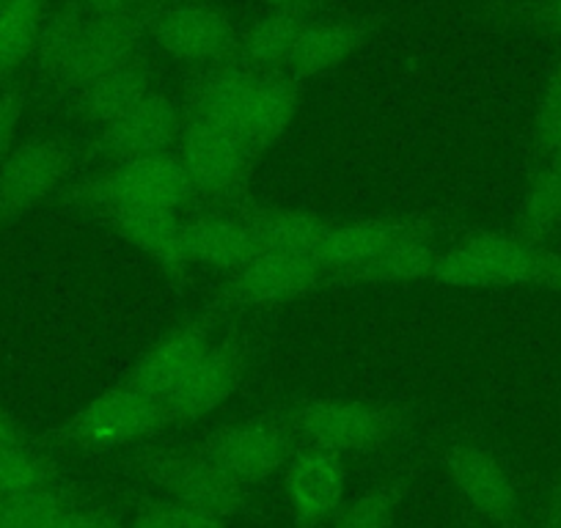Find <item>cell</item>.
Wrapping results in <instances>:
<instances>
[{
	"instance_id": "6da1fadb",
	"label": "cell",
	"mask_w": 561,
	"mask_h": 528,
	"mask_svg": "<svg viewBox=\"0 0 561 528\" xmlns=\"http://www.w3.org/2000/svg\"><path fill=\"white\" fill-rule=\"evenodd\" d=\"M300 96V80L293 74L256 72L237 58L204 69L187 89L182 111L226 129L259 158L284 138Z\"/></svg>"
},
{
	"instance_id": "7a4b0ae2",
	"label": "cell",
	"mask_w": 561,
	"mask_h": 528,
	"mask_svg": "<svg viewBox=\"0 0 561 528\" xmlns=\"http://www.w3.org/2000/svg\"><path fill=\"white\" fill-rule=\"evenodd\" d=\"M433 282L460 289L542 287L561 292V253L515 231H473L438 253Z\"/></svg>"
},
{
	"instance_id": "3957f363",
	"label": "cell",
	"mask_w": 561,
	"mask_h": 528,
	"mask_svg": "<svg viewBox=\"0 0 561 528\" xmlns=\"http://www.w3.org/2000/svg\"><path fill=\"white\" fill-rule=\"evenodd\" d=\"M193 198L176 152L147 154L111 163L105 171L83 182H75L64 202L69 207L89 213H113V209H176Z\"/></svg>"
},
{
	"instance_id": "277c9868",
	"label": "cell",
	"mask_w": 561,
	"mask_h": 528,
	"mask_svg": "<svg viewBox=\"0 0 561 528\" xmlns=\"http://www.w3.org/2000/svg\"><path fill=\"white\" fill-rule=\"evenodd\" d=\"M182 116L185 118L174 152L185 169L193 196H202L220 207L240 209L245 202L253 163L259 158L213 122L187 116L185 111Z\"/></svg>"
},
{
	"instance_id": "5b68a950",
	"label": "cell",
	"mask_w": 561,
	"mask_h": 528,
	"mask_svg": "<svg viewBox=\"0 0 561 528\" xmlns=\"http://www.w3.org/2000/svg\"><path fill=\"white\" fill-rule=\"evenodd\" d=\"M295 440L314 449L355 455L382 449L397 433V416L388 408L355 400H311L280 416Z\"/></svg>"
},
{
	"instance_id": "8992f818",
	"label": "cell",
	"mask_w": 561,
	"mask_h": 528,
	"mask_svg": "<svg viewBox=\"0 0 561 528\" xmlns=\"http://www.w3.org/2000/svg\"><path fill=\"white\" fill-rule=\"evenodd\" d=\"M169 422L171 416L163 402L127 382H118L75 413L64 424L61 435L69 444L85 449H118L133 440L149 438Z\"/></svg>"
},
{
	"instance_id": "52a82bcc",
	"label": "cell",
	"mask_w": 561,
	"mask_h": 528,
	"mask_svg": "<svg viewBox=\"0 0 561 528\" xmlns=\"http://www.w3.org/2000/svg\"><path fill=\"white\" fill-rule=\"evenodd\" d=\"M154 45L187 67H218L234 61L240 53L234 23L229 14L209 3H174L158 7L147 23Z\"/></svg>"
},
{
	"instance_id": "ba28073f",
	"label": "cell",
	"mask_w": 561,
	"mask_h": 528,
	"mask_svg": "<svg viewBox=\"0 0 561 528\" xmlns=\"http://www.w3.org/2000/svg\"><path fill=\"white\" fill-rule=\"evenodd\" d=\"M140 473L152 479L171 501L202 509L213 517H229L245 506L248 484L215 466L202 451H149L138 457Z\"/></svg>"
},
{
	"instance_id": "9c48e42d",
	"label": "cell",
	"mask_w": 561,
	"mask_h": 528,
	"mask_svg": "<svg viewBox=\"0 0 561 528\" xmlns=\"http://www.w3.org/2000/svg\"><path fill=\"white\" fill-rule=\"evenodd\" d=\"M198 451L237 482L253 484L287 466L295 455V435L280 416L253 418L218 429L198 446Z\"/></svg>"
},
{
	"instance_id": "30bf717a",
	"label": "cell",
	"mask_w": 561,
	"mask_h": 528,
	"mask_svg": "<svg viewBox=\"0 0 561 528\" xmlns=\"http://www.w3.org/2000/svg\"><path fill=\"white\" fill-rule=\"evenodd\" d=\"M325 282L331 278L314 256L259 251L240 271L229 273L218 300L224 306H278L314 292Z\"/></svg>"
},
{
	"instance_id": "8fae6325",
	"label": "cell",
	"mask_w": 561,
	"mask_h": 528,
	"mask_svg": "<svg viewBox=\"0 0 561 528\" xmlns=\"http://www.w3.org/2000/svg\"><path fill=\"white\" fill-rule=\"evenodd\" d=\"M435 223L421 218H360L342 223L331 220L314 259L325 267L328 278L339 282L344 273L371 262L399 242L435 240Z\"/></svg>"
},
{
	"instance_id": "7c38bea8",
	"label": "cell",
	"mask_w": 561,
	"mask_h": 528,
	"mask_svg": "<svg viewBox=\"0 0 561 528\" xmlns=\"http://www.w3.org/2000/svg\"><path fill=\"white\" fill-rule=\"evenodd\" d=\"M182 105L163 91H152L147 100L124 113L122 118L100 127L94 152L111 163L147 154L174 152L182 133Z\"/></svg>"
},
{
	"instance_id": "4fadbf2b",
	"label": "cell",
	"mask_w": 561,
	"mask_h": 528,
	"mask_svg": "<svg viewBox=\"0 0 561 528\" xmlns=\"http://www.w3.org/2000/svg\"><path fill=\"white\" fill-rule=\"evenodd\" d=\"M152 12L154 7L144 3V7L124 14V18H91L78 50L69 58L67 69H64L61 78L56 80V85H61L69 94H78V91L83 89V85H89L91 80L102 78V74L135 61V58H138V45L140 39H144V34H147V23L149 18H152Z\"/></svg>"
},
{
	"instance_id": "5bb4252c",
	"label": "cell",
	"mask_w": 561,
	"mask_h": 528,
	"mask_svg": "<svg viewBox=\"0 0 561 528\" xmlns=\"http://www.w3.org/2000/svg\"><path fill=\"white\" fill-rule=\"evenodd\" d=\"M69 152L56 138H31L12 149L0 165V220L39 207L61 187Z\"/></svg>"
},
{
	"instance_id": "9a60e30c",
	"label": "cell",
	"mask_w": 561,
	"mask_h": 528,
	"mask_svg": "<svg viewBox=\"0 0 561 528\" xmlns=\"http://www.w3.org/2000/svg\"><path fill=\"white\" fill-rule=\"evenodd\" d=\"M347 490L342 455L304 446L284 466V493L300 526H320L339 515Z\"/></svg>"
},
{
	"instance_id": "2e32d148",
	"label": "cell",
	"mask_w": 561,
	"mask_h": 528,
	"mask_svg": "<svg viewBox=\"0 0 561 528\" xmlns=\"http://www.w3.org/2000/svg\"><path fill=\"white\" fill-rule=\"evenodd\" d=\"M213 347V317H198L187 325L176 328L169 336L140 355L138 364L124 375L122 382L165 402L171 391L191 375L193 366Z\"/></svg>"
},
{
	"instance_id": "e0dca14e",
	"label": "cell",
	"mask_w": 561,
	"mask_h": 528,
	"mask_svg": "<svg viewBox=\"0 0 561 528\" xmlns=\"http://www.w3.org/2000/svg\"><path fill=\"white\" fill-rule=\"evenodd\" d=\"M245 375V353L231 342H213L191 375L165 397L171 422H193L218 411Z\"/></svg>"
},
{
	"instance_id": "ac0fdd59",
	"label": "cell",
	"mask_w": 561,
	"mask_h": 528,
	"mask_svg": "<svg viewBox=\"0 0 561 528\" xmlns=\"http://www.w3.org/2000/svg\"><path fill=\"white\" fill-rule=\"evenodd\" d=\"M446 473L473 512L493 523L517 515V490L499 457L477 444H457L446 455Z\"/></svg>"
},
{
	"instance_id": "d6986e66",
	"label": "cell",
	"mask_w": 561,
	"mask_h": 528,
	"mask_svg": "<svg viewBox=\"0 0 561 528\" xmlns=\"http://www.w3.org/2000/svg\"><path fill=\"white\" fill-rule=\"evenodd\" d=\"M187 264L234 273L259 253L256 237L240 213L202 215L182 226Z\"/></svg>"
},
{
	"instance_id": "ffe728a7",
	"label": "cell",
	"mask_w": 561,
	"mask_h": 528,
	"mask_svg": "<svg viewBox=\"0 0 561 528\" xmlns=\"http://www.w3.org/2000/svg\"><path fill=\"white\" fill-rule=\"evenodd\" d=\"M102 218L118 231L122 240L152 256L171 278H185L191 267L182 240L185 220L176 215V209H113Z\"/></svg>"
},
{
	"instance_id": "44dd1931",
	"label": "cell",
	"mask_w": 561,
	"mask_h": 528,
	"mask_svg": "<svg viewBox=\"0 0 561 528\" xmlns=\"http://www.w3.org/2000/svg\"><path fill=\"white\" fill-rule=\"evenodd\" d=\"M152 83V69H147V64H140L135 58V61L113 69L102 78L91 80L78 94H72L75 107H78L85 122L96 124V127H107V124L122 118L124 113H129L135 105L147 100L154 91Z\"/></svg>"
},
{
	"instance_id": "7402d4cb",
	"label": "cell",
	"mask_w": 561,
	"mask_h": 528,
	"mask_svg": "<svg viewBox=\"0 0 561 528\" xmlns=\"http://www.w3.org/2000/svg\"><path fill=\"white\" fill-rule=\"evenodd\" d=\"M237 213L245 218L256 237L259 251L273 253H298V256H314L317 245L325 237L331 218L304 213V209H278V207H240Z\"/></svg>"
},
{
	"instance_id": "603a6c76",
	"label": "cell",
	"mask_w": 561,
	"mask_h": 528,
	"mask_svg": "<svg viewBox=\"0 0 561 528\" xmlns=\"http://www.w3.org/2000/svg\"><path fill=\"white\" fill-rule=\"evenodd\" d=\"M309 23L311 20L295 18V14L267 12L245 31L237 58L248 69H256V72L284 74V69L293 67L300 36H304Z\"/></svg>"
},
{
	"instance_id": "cb8c5ba5",
	"label": "cell",
	"mask_w": 561,
	"mask_h": 528,
	"mask_svg": "<svg viewBox=\"0 0 561 528\" xmlns=\"http://www.w3.org/2000/svg\"><path fill=\"white\" fill-rule=\"evenodd\" d=\"M366 42V31L358 23L347 20H311L300 36L298 53L293 58L295 80H309L317 74H325L347 61L355 50Z\"/></svg>"
},
{
	"instance_id": "d4e9b609",
	"label": "cell",
	"mask_w": 561,
	"mask_h": 528,
	"mask_svg": "<svg viewBox=\"0 0 561 528\" xmlns=\"http://www.w3.org/2000/svg\"><path fill=\"white\" fill-rule=\"evenodd\" d=\"M438 248L435 240H408L388 248L386 253L371 262L360 264L355 271L344 273L339 282L360 284H421L433 282L435 264H438Z\"/></svg>"
},
{
	"instance_id": "484cf974",
	"label": "cell",
	"mask_w": 561,
	"mask_h": 528,
	"mask_svg": "<svg viewBox=\"0 0 561 528\" xmlns=\"http://www.w3.org/2000/svg\"><path fill=\"white\" fill-rule=\"evenodd\" d=\"M561 229V174L548 163H539L523 191L515 218V234L545 245Z\"/></svg>"
},
{
	"instance_id": "4316f807",
	"label": "cell",
	"mask_w": 561,
	"mask_h": 528,
	"mask_svg": "<svg viewBox=\"0 0 561 528\" xmlns=\"http://www.w3.org/2000/svg\"><path fill=\"white\" fill-rule=\"evenodd\" d=\"M45 20V0H0V74L36 56Z\"/></svg>"
},
{
	"instance_id": "83f0119b",
	"label": "cell",
	"mask_w": 561,
	"mask_h": 528,
	"mask_svg": "<svg viewBox=\"0 0 561 528\" xmlns=\"http://www.w3.org/2000/svg\"><path fill=\"white\" fill-rule=\"evenodd\" d=\"M50 462L25 446H9L0 451V495H31L56 487Z\"/></svg>"
},
{
	"instance_id": "f1b7e54d",
	"label": "cell",
	"mask_w": 561,
	"mask_h": 528,
	"mask_svg": "<svg viewBox=\"0 0 561 528\" xmlns=\"http://www.w3.org/2000/svg\"><path fill=\"white\" fill-rule=\"evenodd\" d=\"M531 144L539 163L548 160L561 144V61L550 69L542 94H539L531 124Z\"/></svg>"
},
{
	"instance_id": "f546056e",
	"label": "cell",
	"mask_w": 561,
	"mask_h": 528,
	"mask_svg": "<svg viewBox=\"0 0 561 528\" xmlns=\"http://www.w3.org/2000/svg\"><path fill=\"white\" fill-rule=\"evenodd\" d=\"M64 506L69 498L58 484L31 495H0V528H36Z\"/></svg>"
},
{
	"instance_id": "4dcf8cb0",
	"label": "cell",
	"mask_w": 561,
	"mask_h": 528,
	"mask_svg": "<svg viewBox=\"0 0 561 528\" xmlns=\"http://www.w3.org/2000/svg\"><path fill=\"white\" fill-rule=\"evenodd\" d=\"M399 504V490L380 484L360 493L353 504L339 509L333 528H391Z\"/></svg>"
},
{
	"instance_id": "1f68e13d",
	"label": "cell",
	"mask_w": 561,
	"mask_h": 528,
	"mask_svg": "<svg viewBox=\"0 0 561 528\" xmlns=\"http://www.w3.org/2000/svg\"><path fill=\"white\" fill-rule=\"evenodd\" d=\"M129 528H220V517L169 498L147 506Z\"/></svg>"
},
{
	"instance_id": "d6a6232c",
	"label": "cell",
	"mask_w": 561,
	"mask_h": 528,
	"mask_svg": "<svg viewBox=\"0 0 561 528\" xmlns=\"http://www.w3.org/2000/svg\"><path fill=\"white\" fill-rule=\"evenodd\" d=\"M20 118H23V96L14 91L0 94V165L12 154Z\"/></svg>"
},
{
	"instance_id": "836d02e7",
	"label": "cell",
	"mask_w": 561,
	"mask_h": 528,
	"mask_svg": "<svg viewBox=\"0 0 561 528\" xmlns=\"http://www.w3.org/2000/svg\"><path fill=\"white\" fill-rule=\"evenodd\" d=\"M36 528H122L116 520L105 515H96V512H80L72 504L58 509L56 515L47 517L42 526Z\"/></svg>"
},
{
	"instance_id": "e575fe53",
	"label": "cell",
	"mask_w": 561,
	"mask_h": 528,
	"mask_svg": "<svg viewBox=\"0 0 561 528\" xmlns=\"http://www.w3.org/2000/svg\"><path fill=\"white\" fill-rule=\"evenodd\" d=\"M147 3V0H80V7L94 20H113L135 12Z\"/></svg>"
},
{
	"instance_id": "d590c367",
	"label": "cell",
	"mask_w": 561,
	"mask_h": 528,
	"mask_svg": "<svg viewBox=\"0 0 561 528\" xmlns=\"http://www.w3.org/2000/svg\"><path fill=\"white\" fill-rule=\"evenodd\" d=\"M264 7L270 12H280V14H295V18H306L314 20L317 14L322 12V0H262Z\"/></svg>"
},
{
	"instance_id": "8d00e7d4",
	"label": "cell",
	"mask_w": 561,
	"mask_h": 528,
	"mask_svg": "<svg viewBox=\"0 0 561 528\" xmlns=\"http://www.w3.org/2000/svg\"><path fill=\"white\" fill-rule=\"evenodd\" d=\"M531 23L561 36V0H539L531 12Z\"/></svg>"
},
{
	"instance_id": "74e56055",
	"label": "cell",
	"mask_w": 561,
	"mask_h": 528,
	"mask_svg": "<svg viewBox=\"0 0 561 528\" xmlns=\"http://www.w3.org/2000/svg\"><path fill=\"white\" fill-rule=\"evenodd\" d=\"M20 438H18V429L12 427V422H9V416L3 411H0V451L9 449V446H18Z\"/></svg>"
},
{
	"instance_id": "f35d334b",
	"label": "cell",
	"mask_w": 561,
	"mask_h": 528,
	"mask_svg": "<svg viewBox=\"0 0 561 528\" xmlns=\"http://www.w3.org/2000/svg\"><path fill=\"white\" fill-rule=\"evenodd\" d=\"M545 528H561V498L556 501L553 512H550V520H548V526H545Z\"/></svg>"
},
{
	"instance_id": "ab89813d",
	"label": "cell",
	"mask_w": 561,
	"mask_h": 528,
	"mask_svg": "<svg viewBox=\"0 0 561 528\" xmlns=\"http://www.w3.org/2000/svg\"><path fill=\"white\" fill-rule=\"evenodd\" d=\"M542 163H548L550 169H556V171H559V174H561V144H559V149H556V152L550 154L548 160H542Z\"/></svg>"
},
{
	"instance_id": "60d3db41",
	"label": "cell",
	"mask_w": 561,
	"mask_h": 528,
	"mask_svg": "<svg viewBox=\"0 0 561 528\" xmlns=\"http://www.w3.org/2000/svg\"><path fill=\"white\" fill-rule=\"evenodd\" d=\"M180 3H207V0H180Z\"/></svg>"
},
{
	"instance_id": "b9f144b4",
	"label": "cell",
	"mask_w": 561,
	"mask_h": 528,
	"mask_svg": "<svg viewBox=\"0 0 561 528\" xmlns=\"http://www.w3.org/2000/svg\"><path fill=\"white\" fill-rule=\"evenodd\" d=\"M0 411H3V408H0Z\"/></svg>"
},
{
	"instance_id": "7bdbcfd3",
	"label": "cell",
	"mask_w": 561,
	"mask_h": 528,
	"mask_svg": "<svg viewBox=\"0 0 561 528\" xmlns=\"http://www.w3.org/2000/svg\"><path fill=\"white\" fill-rule=\"evenodd\" d=\"M220 528H224V526H220Z\"/></svg>"
}]
</instances>
